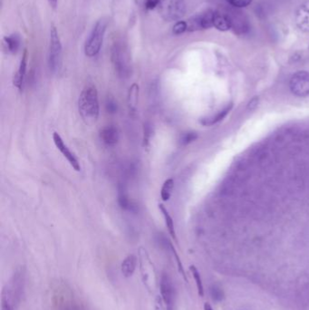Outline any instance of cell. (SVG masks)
I'll return each instance as SVG.
<instances>
[{
    "instance_id": "obj_17",
    "label": "cell",
    "mask_w": 309,
    "mask_h": 310,
    "mask_svg": "<svg viewBox=\"0 0 309 310\" xmlns=\"http://www.w3.org/2000/svg\"><path fill=\"white\" fill-rule=\"evenodd\" d=\"M137 267V258L136 256L129 255L121 263V269L122 275L126 277H131L134 275V271Z\"/></svg>"
},
{
    "instance_id": "obj_10",
    "label": "cell",
    "mask_w": 309,
    "mask_h": 310,
    "mask_svg": "<svg viewBox=\"0 0 309 310\" xmlns=\"http://www.w3.org/2000/svg\"><path fill=\"white\" fill-rule=\"evenodd\" d=\"M213 10L209 9L205 12L191 17L186 21L189 32L209 29L211 26H213Z\"/></svg>"
},
{
    "instance_id": "obj_20",
    "label": "cell",
    "mask_w": 309,
    "mask_h": 310,
    "mask_svg": "<svg viewBox=\"0 0 309 310\" xmlns=\"http://www.w3.org/2000/svg\"><path fill=\"white\" fill-rule=\"evenodd\" d=\"M4 42L10 53H16L20 46V38L17 35H10L5 37Z\"/></svg>"
},
{
    "instance_id": "obj_15",
    "label": "cell",
    "mask_w": 309,
    "mask_h": 310,
    "mask_svg": "<svg viewBox=\"0 0 309 310\" xmlns=\"http://www.w3.org/2000/svg\"><path fill=\"white\" fill-rule=\"evenodd\" d=\"M26 66H27V51H24V54L22 55L20 65L18 67L16 75L14 76L13 84L19 91H21L24 87V82H25V73H26Z\"/></svg>"
},
{
    "instance_id": "obj_19",
    "label": "cell",
    "mask_w": 309,
    "mask_h": 310,
    "mask_svg": "<svg viewBox=\"0 0 309 310\" xmlns=\"http://www.w3.org/2000/svg\"><path fill=\"white\" fill-rule=\"evenodd\" d=\"M139 86L136 84H134L129 89L128 92V105H129L130 111L134 112L136 108V105L138 102Z\"/></svg>"
},
{
    "instance_id": "obj_32",
    "label": "cell",
    "mask_w": 309,
    "mask_h": 310,
    "mask_svg": "<svg viewBox=\"0 0 309 310\" xmlns=\"http://www.w3.org/2000/svg\"><path fill=\"white\" fill-rule=\"evenodd\" d=\"M258 103H259V98H258V97H255L254 99H252V100L250 102V104H249V109H255L256 107H257V105H258Z\"/></svg>"
},
{
    "instance_id": "obj_1",
    "label": "cell",
    "mask_w": 309,
    "mask_h": 310,
    "mask_svg": "<svg viewBox=\"0 0 309 310\" xmlns=\"http://www.w3.org/2000/svg\"><path fill=\"white\" fill-rule=\"evenodd\" d=\"M26 281L25 267H18L1 291V310H16L24 297Z\"/></svg>"
},
{
    "instance_id": "obj_23",
    "label": "cell",
    "mask_w": 309,
    "mask_h": 310,
    "mask_svg": "<svg viewBox=\"0 0 309 310\" xmlns=\"http://www.w3.org/2000/svg\"><path fill=\"white\" fill-rule=\"evenodd\" d=\"M190 269H191L192 276L194 277V281L196 282L198 293L200 295V297H203L204 296V289H203V284H202V281H201V274H200L198 268L195 266H191Z\"/></svg>"
},
{
    "instance_id": "obj_27",
    "label": "cell",
    "mask_w": 309,
    "mask_h": 310,
    "mask_svg": "<svg viewBox=\"0 0 309 310\" xmlns=\"http://www.w3.org/2000/svg\"><path fill=\"white\" fill-rule=\"evenodd\" d=\"M188 31V26H187V22L186 21H178L175 25H173V29L172 32L174 35H181L184 32Z\"/></svg>"
},
{
    "instance_id": "obj_14",
    "label": "cell",
    "mask_w": 309,
    "mask_h": 310,
    "mask_svg": "<svg viewBox=\"0 0 309 310\" xmlns=\"http://www.w3.org/2000/svg\"><path fill=\"white\" fill-rule=\"evenodd\" d=\"M232 20L229 14L222 11L216 10L214 11L213 26L220 31H228L231 28Z\"/></svg>"
},
{
    "instance_id": "obj_8",
    "label": "cell",
    "mask_w": 309,
    "mask_h": 310,
    "mask_svg": "<svg viewBox=\"0 0 309 310\" xmlns=\"http://www.w3.org/2000/svg\"><path fill=\"white\" fill-rule=\"evenodd\" d=\"M289 88L296 97H305L309 96V73L299 71L294 74L289 81Z\"/></svg>"
},
{
    "instance_id": "obj_25",
    "label": "cell",
    "mask_w": 309,
    "mask_h": 310,
    "mask_svg": "<svg viewBox=\"0 0 309 310\" xmlns=\"http://www.w3.org/2000/svg\"><path fill=\"white\" fill-rule=\"evenodd\" d=\"M209 293L211 296V298L213 299L215 302L222 301L224 297V293H223V290L222 288L219 285H212L209 289Z\"/></svg>"
},
{
    "instance_id": "obj_30",
    "label": "cell",
    "mask_w": 309,
    "mask_h": 310,
    "mask_svg": "<svg viewBox=\"0 0 309 310\" xmlns=\"http://www.w3.org/2000/svg\"><path fill=\"white\" fill-rule=\"evenodd\" d=\"M106 109L108 113H115L117 111V104L113 99H109L106 103Z\"/></svg>"
},
{
    "instance_id": "obj_31",
    "label": "cell",
    "mask_w": 309,
    "mask_h": 310,
    "mask_svg": "<svg viewBox=\"0 0 309 310\" xmlns=\"http://www.w3.org/2000/svg\"><path fill=\"white\" fill-rule=\"evenodd\" d=\"M162 2V0H146L145 2V9L148 10H152L155 8H157L158 6H160Z\"/></svg>"
},
{
    "instance_id": "obj_7",
    "label": "cell",
    "mask_w": 309,
    "mask_h": 310,
    "mask_svg": "<svg viewBox=\"0 0 309 310\" xmlns=\"http://www.w3.org/2000/svg\"><path fill=\"white\" fill-rule=\"evenodd\" d=\"M62 63V45L58 32L54 26L50 30V44L48 51V66L53 73L59 71Z\"/></svg>"
},
{
    "instance_id": "obj_16",
    "label": "cell",
    "mask_w": 309,
    "mask_h": 310,
    "mask_svg": "<svg viewBox=\"0 0 309 310\" xmlns=\"http://www.w3.org/2000/svg\"><path fill=\"white\" fill-rule=\"evenodd\" d=\"M100 138L106 145H114L118 143L119 140L118 130L113 126H107L101 131Z\"/></svg>"
},
{
    "instance_id": "obj_18",
    "label": "cell",
    "mask_w": 309,
    "mask_h": 310,
    "mask_svg": "<svg viewBox=\"0 0 309 310\" xmlns=\"http://www.w3.org/2000/svg\"><path fill=\"white\" fill-rule=\"evenodd\" d=\"M159 209L161 210V212L163 213V218H164V221H165V224L167 226L169 233L172 237V239L177 240L175 229H174V222H173V220L171 218V215L168 212L167 209L164 207L163 204H159Z\"/></svg>"
},
{
    "instance_id": "obj_24",
    "label": "cell",
    "mask_w": 309,
    "mask_h": 310,
    "mask_svg": "<svg viewBox=\"0 0 309 310\" xmlns=\"http://www.w3.org/2000/svg\"><path fill=\"white\" fill-rule=\"evenodd\" d=\"M119 204L121 206L122 209L125 210H132L133 209V206H132V202L130 201L129 198L127 196V194L126 193V191L122 189L120 191L119 193Z\"/></svg>"
},
{
    "instance_id": "obj_4",
    "label": "cell",
    "mask_w": 309,
    "mask_h": 310,
    "mask_svg": "<svg viewBox=\"0 0 309 310\" xmlns=\"http://www.w3.org/2000/svg\"><path fill=\"white\" fill-rule=\"evenodd\" d=\"M112 62L114 70L121 78L128 77L132 71L129 52L122 42H115L112 47Z\"/></svg>"
},
{
    "instance_id": "obj_5",
    "label": "cell",
    "mask_w": 309,
    "mask_h": 310,
    "mask_svg": "<svg viewBox=\"0 0 309 310\" xmlns=\"http://www.w3.org/2000/svg\"><path fill=\"white\" fill-rule=\"evenodd\" d=\"M105 31L106 22L105 20H99L94 26L92 32L84 45V54L86 56L94 57L100 52L104 42Z\"/></svg>"
},
{
    "instance_id": "obj_26",
    "label": "cell",
    "mask_w": 309,
    "mask_h": 310,
    "mask_svg": "<svg viewBox=\"0 0 309 310\" xmlns=\"http://www.w3.org/2000/svg\"><path fill=\"white\" fill-rule=\"evenodd\" d=\"M171 251L172 252V254L174 256V258H175L176 262H177V266H178V268H179V272L180 273V275L182 276V277L184 278V281H188L187 280V277H186V274H185V271H184L183 265L181 263V260H180V257L178 255V253L176 252L175 249L174 247L172 246V244L171 245Z\"/></svg>"
},
{
    "instance_id": "obj_6",
    "label": "cell",
    "mask_w": 309,
    "mask_h": 310,
    "mask_svg": "<svg viewBox=\"0 0 309 310\" xmlns=\"http://www.w3.org/2000/svg\"><path fill=\"white\" fill-rule=\"evenodd\" d=\"M159 8L164 21H177L186 13V2L185 0H162Z\"/></svg>"
},
{
    "instance_id": "obj_28",
    "label": "cell",
    "mask_w": 309,
    "mask_h": 310,
    "mask_svg": "<svg viewBox=\"0 0 309 310\" xmlns=\"http://www.w3.org/2000/svg\"><path fill=\"white\" fill-rule=\"evenodd\" d=\"M226 1L235 8H246L252 2V0H226Z\"/></svg>"
},
{
    "instance_id": "obj_2",
    "label": "cell",
    "mask_w": 309,
    "mask_h": 310,
    "mask_svg": "<svg viewBox=\"0 0 309 310\" xmlns=\"http://www.w3.org/2000/svg\"><path fill=\"white\" fill-rule=\"evenodd\" d=\"M52 303L55 310H86L74 289L65 281H57L53 285Z\"/></svg>"
},
{
    "instance_id": "obj_21",
    "label": "cell",
    "mask_w": 309,
    "mask_h": 310,
    "mask_svg": "<svg viewBox=\"0 0 309 310\" xmlns=\"http://www.w3.org/2000/svg\"><path fill=\"white\" fill-rule=\"evenodd\" d=\"M173 188H174V181L172 179H168L164 181L161 190V197L163 201H168L170 200Z\"/></svg>"
},
{
    "instance_id": "obj_22",
    "label": "cell",
    "mask_w": 309,
    "mask_h": 310,
    "mask_svg": "<svg viewBox=\"0 0 309 310\" xmlns=\"http://www.w3.org/2000/svg\"><path fill=\"white\" fill-rule=\"evenodd\" d=\"M231 107H232V104H230L229 106H227L225 109H223L222 111H221V112H219V113H218L215 116H213V117L209 118V119H205L204 121H202L201 122H202L203 125H205V126H211V125H214V123H216V122L222 121V119L227 115V113L230 112Z\"/></svg>"
},
{
    "instance_id": "obj_34",
    "label": "cell",
    "mask_w": 309,
    "mask_h": 310,
    "mask_svg": "<svg viewBox=\"0 0 309 310\" xmlns=\"http://www.w3.org/2000/svg\"><path fill=\"white\" fill-rule=\"evenodd\" d=\"M204 310H213V308L211 307V306L209 305V303H205Z\"/></svg>"
},
{
    "instance_id": "obj_12",
    "label": "cell",
    "mask_w": 309,
    "mask_h": 310,
    "mask_svg": "<svg viewBox=\"0 0 309 310\" xmlns=\"http://www.w3.org/2000/svg\"><path fill=\"white\" fill-rule=\"evenodd\" d=\"M53 141H54L55 147L58 149L59 151H61V153L67 160V162L70 164L72 167L74 168V170H75L76 172H80L81 166H80L78 160L76 159V157L74 155V153L68 149V147L64 142L63 139L57 133H54V134H53Z\"/></svg>"
},
{
    "instance_id": "obj_11",
    "label": "cell",
    "mask_w": 309,
    "mask_h": 310,
    "mask_svg": "<svg viewBox=\"0 0 309 310\" xmlns=\"http://www.w3.org/2000/svg\"><path fill=\"white\" fill-rule=\"evenodd\" d=\"M141 272H142V281L147 289L153 291L157 285L156 282V273H155L153 265L150 262L147 254L144 255V259L141 260Z\"/></svg>"
},
{
    "instance_id": "obj_9",
    "label": "cell",
    "mask_w": 309,
    "mask_h": 310,
    "mask_svg": "<svg viewBox=\"0 0 309 310\" xmlns=\"http://www.w3.org/2000/svg\"><path fill=\"white\" fill-rule=\"evenodd\" d=\"M161 297L167 310H173L175 302V288L168 273L163 272L160 280Z\"/></svg>"
},
{
    "instance_id": "obj_29",
    "label": "cell",
    "mask_w": 309,
    "mask_h": 310,
    "mask_svg": "<svg viewBox=\"0 0 309 310\" xmlns=\"http://www.w3.org/2000/svg\"><path fill=\"white\" fill-rule=\"evenodd\" d=\"M196 138V134H194V133H188V134L183 135V137L181 139V143H183V144H188V143L193 142Z\"/></svg>"
},
{
    "instance_id": "obj_13",
    "label": "cell",
    "mask_w": 309,
    "mask_h": 310,
    "mask_svg": "<svg viewBox=\"0 0 309 310\" xmlns=\"http://www.w3.org/2000/svg\"><path fill=\"white\" fill-rule=\"evenodd\" d=\"M296 23L299 29L309 32V0L300 6L297 10Z\"/></svg>"
},
{
    "instance_id": "obj_33",
    "label": "cell",
    "mask_w": 309,
    "mask_h": 310,
    "mask_svg": "<svg viewBox=\"0 0 309 310\" xmlns=\"http://www.w3.org/2000/svg\"><path fill=\"white\" fill-rule=\"evenodd\" d=\"M48 2H49V4H50L51 7L52 8H55L56 6H57V2H58V0H48Z\"/></svg>"
},
{
    "instance_id": "obj_3",
    "label": "cell",
    "mask_w": 309,
    "mask_h": 310,
    "mask_svg": "<svg viewBox=\"0 0 309 310\" xmlns=\"http://www.w3.org/2000/svg\"><path fill=\"white\" fill-rule=\"evenodd\" d=\"M78 108L82 118L87 123L97 121L100 113V105L98 100V92L95 85H86L81 92L78 102Z\"/></svg>"
}]
</instances>
